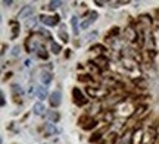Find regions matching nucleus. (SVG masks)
<instances>
[{
    "label": "nucleus",
    "mask_w": 159,
    "mask_h": 144,
    "mask_svg": "<svg viewBox=\"0 0 159 144\" xmlns=\"http://www.w3.org/2000/svg\"><path fill=\"white\" fill-rule=\"evenodd\" d=\"M40 21H41L44 25L55 26V25H58V24H59L61 16H59V15H55V16H47V15H43V16H40Z\"/></svg>",
    "instance_id": "f257e3e1"
},
{
    "label": "nucleus",
    "mask_w": 159,
    "mask_h": 144,
    "mask_svg": "<svg viewBox=\"0 0 159 144\" xmlns=\"http://www.w3.org/2000/svg\"><path fill=\"white\" fill-rule=\"evenodd\" d=\"M61 100H62V93L59 91V90H56L55 93L50 94V105L53 107H58V106L61 105Z\"/></svg>",
    "instance_id": "f03ea898"
},
{
    "label": "nucleus",
    "mask_w": 159,
    "mask_h": 144,
    "mask_svg": "<svg viewBox=\"0 0 159 144\" xmlns=\"http://www.w3.org/2000/svg\"><path fill=\"white\" fill-rule=\"evenodd\" d=\"M33 11H34V8H33L31 5H25V6H24V8L19 11V13H18V18H28V16H31Z\"/></svg>",
    "instance_id": "7ed1b4c3"
},
{
    "label": "nucleus",
    "mask_w": 159,
    "mask_h": 144,
    "mask_svg": "<svg viewBox=\"0 0 159 144\" xmlns=\"http://www.w3.org/2000/svg\"><path fill=\"white\" fill-rule=\"evenodd\" d=\"M44 132H46L47 135H56V134L61 132V130H59L55 124H46V125H44Z\"/></svg>",
    "instance_id": "20e7f679"
},
{
    "label": "nucleus",
    "mask_w": 159,
    "mask_h": 144,
    "mask_svg": "<svg viewBox=\"0 0 159 144\" xmlns=\"http://www.w3.org/2000/svg\"><path fill=\"white\" fill-rule=\"evenodd\" d=\"M96 18H97V13L92 12L90 15H89V18H87V19H86V21L81 24V29H87V28H89V26H90L93 22L96 21Z\"/></svg>",
    "instance_id": "39448f33"
},
{
    "label": "nucleus",
    "mask_w": 159,
    "mask_h": 144,
    "mask_svg": "<svg viewBox=\"0 0 159 144\" xmlns=\"http://www.w3.org/2000/svg\"><path fill=\"white\" fill-rule=\"evenodd\" d=\"M72 96H74V99H75V103H77V105H84V103H86V97L81 94V91H80L78 88H74Z\"/></svg>",
    "instance_id": "423d86ee"
},
{
    "label": "nucleus",
    "mask_w": 159,
    "mask_h": 144,
    "mask_svg": "<svg viewBox=\"0 0 159 144\" xmlns=\"http://www.w3.org/2000/svg\"><path fill=\"white\" fill-rule=\"evenodd\" d=\"M33 110H34V113H36V115H39V116H41V115H44V113H46V107H44V105H43L41 102L36 103Z\"/></svg>",
    "instance_id": "0eeeda50"
},
{
    "label": "nucleus",
    "mask_w": 159,
    "mask_h": 144,
    "mask_svg": "<svg viewBox=\"0 0 159 144\" xmlns=\"http://www.w3.org/2000/svg\"><path fill=\"white\" fill-rule=\"evenodd\" d=\"M40 79H41V82H43L44 85H47V84L52 82V74H50V72H41Z\"/></svg>",
    "instance_id": "6e6552de"
},
{
    "label": "nucleus",
    "mask_w": 159,
    "mask_h": 144,
    "mask_svg": "<svg viewBox=\"0 0 159 144\" xmlns=\"http://www.w3.org/2000/svg\"><path fill=\"white\" fill-rule=\"evenodd\" d=\"M37 97H39V100H44L47 97V90L44 87H40L39 91H37Z\"/></svg>",
    "instance_id": "1a4fd4ad"
},
{
    "label": "nucleus",
    "mask_w": 159,
    "mask_h": 144,
    "mask_svg": "<svg viewBox=\"0 0 159 144\" xmlns=\"http://www.w3.org/2000/svg\"><path fill=\"white\" fill-rule=\"evenodd\" d=\"M131 140H132L131 132L128 131V132H125V135L122 137V140H121V143L119 144H131Z\"/></svg>",
    "instance_id": "9d476101"
},
{
    "label": "nucleus",
    "mask_w": 159,
    "mask_h": 144,
    "mask_svg": "<svg viewBox=\"0 0 159 144\" xmlns=\"http://www.w3.org/2000/svg\"><path fill=\"white\" fill-rule=\"evenodd\" d=\"M26 47H28V50H36V49H39V41H36V40L33 38H30L28 40V46H26Z\"/></svg>",
    "instance_id": "9b49d317"
},
{
    "label": "nucleus",
    "mask_w": 159,
    "mask_h": 144,
    "mask_svg": "<svg viewBox=\"0 0 159 144\" xmlns=\"http://www.w3.org/2000/svg\"><path fill=\"white\" fill-rule=\"evenodd\" d=\"M61 5H62V2H59V0H56V2H50V3H49V9H50V11H55V9H58Z\"/></svg>",
    "instance_id": "f8f14e48"
},
{
    "label": "nucleus",
    "mask_w": 159,
    "mask_h": 144,
    "mask_svg": "<svg viewBox=\"0 0 159 144\" xmlns=\"http://www.w3.org/2000/svg\"><path fill=\"white\" fill-rule=\"evenodd\" d=\"M50 49H52V52L55 53V54H58V53H61V50H62V47L58 44V43H52V46H50Z\"/></svg>",
    "instance_id": "ddd939ff"
},
{
    "label": "nucleus",
    "mask_w": 159,
    "mask_h": 144,
    "mask_svg": "<svg viewBox=\"0 0 159 144\" xmlns=\"http://www.w3.org/2000/svg\"><path fill=\"white\" fill-rule=\"evenodd\" d=\"M64 29H65V28L62 26V28L59 29V32H58V34H59V37H61L62 40H64V41H68V34H66V32L64 31Z\"/></svg>",
    "instance_id": "4468645a"
},
{
    "label": "nucleus",
    "mask_w": 159,
    "mask_h": 144,
    "mask_svg": "<svg viewBox=\"0 0 159 144\" xmlns=\"http://www.w3.org/2000/svg\"><path fill=\"white\" fill-rule=\"evenodd\" d=\"M71 24H72V26H74V34L77 35V34H78V25H77V18H75V16L71 19Z\"/></svg>",
    "instance_id": "2eb2a0df"
},
{
    "label": "nucleus",
    "mask_w": 159,
    "mask_h": 144,
    "mask_svg": "<svg viewBox=\"0 0 159 144\" xmlns=\"http://www.w3.org/2000/svg\"><path fill=\"white\" fill-rule=\"evenodd\" d=\"M36 24H37V19H36V18H33V19L26 21V26H28V28H34Z\"/></svg>",
    "instance_id": "dca6fc26"
},
{
    "label": "nucleus",
    "mask_w": 159,
    "mask_h": 144,
    "mask_svg": "<svg viewBox=\"0 0 159 144\" xmlns=\"http://www.w3.org/2000/svg\"><path fill=\"white\" fill-rule=\"evenodd\" d=\"M39 56L40 57H43V59H47V57H49V56H47V53H46V50H44V47H43V49H41V47H40L39 49Z\"/></svg>",
    "instance_id": "f3484780"
},
{
    "label": "nucleus",
    "mask_w": 159,
    "mask_h": 144,
    "mask_svg": "<svg viewBox=\"0 0 159 144\" xmlns=\"http://www.w3.org/2000/svg\"><path fill=\"white\" fill-rule=\"evenodd\" d=\"M12 91L15 93V94H16V93H19V94H21L22 90H21V87H19L18 84H13V85H12Z\"/></svg>",
    "instance_id": "a211bd4d"
},
{
    "label": "nucleus",
    "mask_w": 159,
    "mask_h": 144,
    "mask_svg": "<svg viewBox=\"0 0 159 144\" xmlns=\"http://www.w3.org/2000/svg\"><path fill=\"white\" fill-rule=\"evenodd\" d=\"M49 118L52 119V121H58V119H59V113H56V112H50V113H49Z\"/></svg>",
    "instance_id": "6ab92c4d"
},
{
    "label": "nucleus",
    "mask_w": 159,
    "mask_h": 144,
    "mask_svg": "<svg viewBox=\"0 0 159 144\" xmlns=\"http://www.w3.org/2000/svg\"><path fill=\"white\" fill-rule=\"evenodd\" d=\"M19 47H18V46H16V47H15V49H13V56H18V54H19Z\"/></svg>",
    "instance_id": "aec40b11"
},
{
    "label": "nucleus",
    "mask_w": 159,
    "mask_h": 144,
    "mask_svg": "<svg viewBox=\"0 0 159 144\" xmlns=\"http://www.w3.org/2000/svg\"><path fill=\"white\" fill-rule=\"evenodd\" d=\"M2 3H3L5 6H11V5H12V2H11V0H9V2H6V0H3Z\"/></svg>",
    "instance_id": "412c9836"
},
{
    "label": "nucleus",
    "mask_w": 159,
    "mask_h": 144,
    "mask_svg": "<svg viewBox=\"0 0 159 144\" xmlns=\"http://www.w3.org/2000/svg\"><path fill=\"white\" fill-rule=\"evenodd\" d=\"M28 93H30V94H34V87H33V85L30 87V90H28Z\"/></svg>",
    "instance_id": "4be33fe9"
},
{
    "label": "nucleus",
    "mask_w": 159,
    "mask_h": 144,
    "mask_svg": "<svg viewBox=\"0 0 159 144\" xmlns=\"http://www.w3.org/2000/svg\"><path fill=\"white\" fill-rule=\"evenodd\" d=\"M2 106H5V94L2 93Z\"/></svg>",
    "instance_id": "5701e85b"
}]
</instances>
